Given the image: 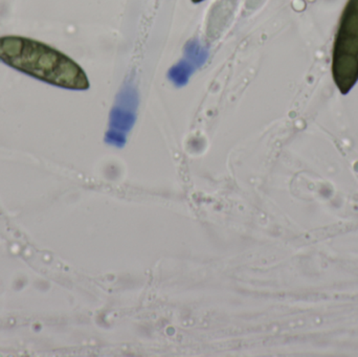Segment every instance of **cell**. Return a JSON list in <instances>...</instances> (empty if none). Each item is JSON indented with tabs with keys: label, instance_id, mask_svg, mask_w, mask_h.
<instances>
[{
	"label": "cell",
	"instance_id": "6da1fadb",
	"mask_svg": "<svg viewBox=\"0 0 358 357\" xmlns=\"http://www.w3.org/2000/svg\"><path fill=\"white\" fill-rule=\"evenodd\" d=\"M0 61L29 77L71 90L90 88L87 75L60 50L21 36L0 37Z\"/></svg>",
	"mask_w": 358,
	"mask_h": 357
},
{
	"label": "cell",
	"instance_id": "7a4b0ae2",
	"mask_svg": "<svg viewBox=\"0 0 358 357\" xmlns=\"http://www.w3.org/2000/svg\"><path fill=\"white\" fill-rule=\"evenodd\" d=\"M332 75L341 94L358 81V0H349L343 10L332 52Z\"/></svg>",
	"mask_w": 358,
	"mask_h": 357
},
{
	"label": "cell",
	"instance_id": "3957f363",
	"mask_svg": "<svg viewBox=\"0 0 358 357\" xmlns=\"http://www.w3.org/2000/svg\"><path fill=\"white\" fill-rule=\"evenodd\" d=\"M194 3H200V2L204 1V0H192Z\"/></svg>",
	"mask_w": 358,
	"mask_h": 357
}]
</instances>
